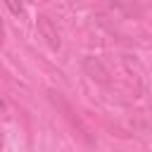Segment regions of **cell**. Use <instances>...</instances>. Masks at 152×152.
<instances>
[{"label": "cell", "instance_id": "obj_4", "mask_svg": "<svg viewBox=\"0 0 152 152\" xmlns=\"http://www.w3.org/2000/svg\"><path fill=\"white\" fill-rule=\"evenodd\" d=\"M0 45H2V21H0Z\"/></svg>", "mask_w": 152, "mask_h": 152}, {"label": "cell", "instance_id": "obj_6", "mask_svg": "<svg viewBox=\"0 0 152 152\" xmlns=\"http://www.w3.org/2000/svg\"><path fill=\"white\" fill-rule=\"evenodd\" d=\"M2 142H5V140H2V135H0V150H2Z\"/></svg>", "mask_w": 152, "mask_h": 152}, {"label": "cell", "instance_id": "obj_5", "mask_svg": "<svg viewBox=\"0 0 152 152\" xmlns=\"http://www.w3.org/2000/svg\"><path fill=\"white\" fill-rule=\"evenodd\" d=\"M69 2H71V5H78V2H83V0H69Z\"/></svg>", "mask_w": 152, "mask_h": 152}, {"label": "cell", "instance_id": "obj_3", "mask_svg": "<svg viewBox=\"0 0 152 152\" xmlns=\"http://www.w3.org/2000/svg\"><path fill=\"white\" fill-rule=\"evenodd\" d=\"M5 5H7V10L12 12V14H24V5H21V0H5Z\"/></svg>", "mask_w": 152, "mask_h": 152}, {"label": "cell", "instance_id": "obj_1", "mask_svg": "<svg viewBox=\"0 0 152 152\" xmlns=\"http://www.w3.org/2000/svg\"><path fill=\"white\" fill-rule=\"evenodd\" d=\"M36 26H38V33L45 38V43H48L52 50H59V33H57V26L50 21V17L40 14L38 21H36Z\"/></svg>", "mask_w": 152, "mask_h": 152}, {"label": "cell", "instance_id": "obj_2", "mask_svg": "<svg viewBox=\"0 0 152 152\" xmlns=\"http://www.w3.org/2000/svg\"><path fill=\"white\" fill-rule=\"evenodd\" d=\"M83 69L88 71V76H90L93 81H97V83H102V86H107V83H109V71L102 66V62H100V59L88 57V59L83 62Z\"/></svg>", "mask_w": 152, "mask_h": 152}]
</instances>
